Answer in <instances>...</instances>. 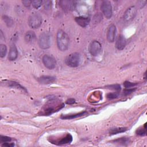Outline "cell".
I'll return each mask as SVG.
<instances>
[{
  "mask_svg": "<svg viewBox=\"0 0 147 147\" xmlns=\"http://www.w3.org/2000/svg\"><path fill=\"white\" fill-rule=\"evenodd\" d=\"M38 45L41 49H48L51 45V37L48 32L42 33L38 38Z\"/></svg>",
  "mask_w": 147,
  "mask_h": 147,
  "instance_id": "4",
  "label": "cell"
},
{
  "mask_svg": "<svg viewBox=\"0 0 147 147\" xmlns=\"http://www.w3.org/2000/svg\"><path fill=\"white\" fill-rule=\"evenodd\" d=\"M75 21L76 23L80 25L82 27H86L87 26L90 21V19L88 17L80 16V17H76L75 18Z\"/></svg>",
  "mask_w": 147,
  "mask_h": 147,
  "instance_id": "12",
  "label": "cell"
},
{
  "mask_svg": "<svg viewBox=\"0 0 147 147\" xmlns=\"http://www.w3.org/2000/svg\"><path fill=\"white\" fill-rule=\"evenodd\" d=\"M51 2L49 3V4H47V1H45V4H44V6H45V8L47 9H48L50 8L51 7V5H50Z\"/></svg>",
  "mask_w": 147,
  "mask_h": 147,
  "instance_id": "33",
  "label": "cell"
},
{
  "mask_svg": "<svg viewBox=\"0 0 147 147\" xmlns=\"http://www.w3.org/2000/svg\"><path fill=\"white\" fill-rule=\"evenodd\" d=\"M137 84V83L130 82H128V81H126V82H125L124 83H123V85H124L125 87L126 88H131V87H134V86H136Z\"/></svg>",
  "mask_w": 147,
  "mask_h": 147,
  "instance_id": "26",
  "label": "cell"
},
{
  "mask_svg": "<svg viewBox=\"0 0 147 147\" xmlns=\"http://www.w3.org/2000/svg\"><path fill=\"white\" fill-rule=\"evenodd\" d=\"M57 45L59 50L65 51L69 47V38L68 34L63 30H59L56 36Z\"/></svg>",
  "mask_w": 147,
  "mask_h": 147,
  "instance_id": "1",
  "label": "cell"
},
{
  "mask_svg": "<svg viewBox=\"0 0 147 147\" xmlns=\"http://www.w3.org/2000/svg\"><path fill=\"white\" fill-rule=\"evenodd\" d=\"M22 2L24 4V5L26 7H29L30 5H32V1H30L25 0V1H22Z\"/></svg>",
  "mask_w": 147,
  "mask_h": 147,
  "instance_id": "30",
  "label": "cell"
},
{
  "mask_svg": "<svg viewBox=\"0 0 147 147\" xmlns=\"http://www.w3.org/2000/svg\"><path fill=\"white\" fill-rule=\"evenodd\" d=\"M56 80V78L52 76L43 75L38 78V81L41 84H50L54 82Z\"/></svg>",
  "mask_w": 147,
  "mask_h": 147,
  "instance_id": "13",
  "label": "cell"
},
{
  "mask_svg": "<svg viewBox=\"0 0 147 147\" xmlns=\"http://www.w3.org/2000/svg\"><path fill=\"white\" fill-rule=\"evenodd\" d=\"M107 88L113 89L115 90H121V86L119 84H112L110 86H107L106 87Z\"/></svg>",
  "mask_w": 147,
  "mask_h": 147,
  "instance_id": "28",
  "label": "cell"
},
{
  "mask_svg": "<svg viewBox=\"0 0 147 147\" xmlns=\"http://www.w3.org/2000/svg\"><path fill=\"white\" fill-rule=\"evenodd\" d=\"M72 141V137L71 134H67L64 137L61 138L60 140H58L57 141H55V144L58 145H63L65 144H68L71 142Z\"/></svg>",
  "mask_w": 147,
  "mask_h": 147,
  "instance_id": "15",
  "label": "cell"
},
{
  "mask_svg": "<svg viewBox=\"0 0 147 147\" xmlns=\"http://www.w3.org/2000/svg\"><path fill=\"white\" fill-rule=\"evenodd\" d=\"M118 96V93L117 92H110L107 95V98L109 99H113L117 98Z\"/></svg>",
  "mask_w": 147,
  "mask_h": 147,
  "instance_id": "27",
  "label": "cell"
},
{
  "mask_svg": "<svg viewBox=\"0 0 147 147\" xmlns=\"http://www.w3.org/2000/svg\"><path fill=\"white\" fill-rule=\"evenodd\" d=\"M75 102V99H73V98H69L68 100H67V101H66V103L68 105L73 104Z\"/></svg>",
  "mask_w": 147,
  "mask_h": 147,
  "instance_id": "31",
  "label": "cell"
},
{
  "mask_svg": "<svg viewBox=\"0 0 147 147\" xmlns=\"http://www.w3.org/2000/svg\"><path fill=\"white\" fill-rule=\"evenodd\" d=\"M137 13V8L135 6L129 7L125 12L123 15V20L126 22H129L132 20L135 17Z\"/></svg>",
  "mask_w": 147,
  "mask_h": 147,
  "instance_id": "7",
  "label": "cell"
},
{
  "mask_svg": "<svg viewBox=\"0 0 147 147\" xmlns=\"http://www.w3.org/2000/svg\"><path fill=\"white\" fill-rule=\"evenodd\" d=\"M59 4L61 8L65 11H71L74 10L75 7V3L73 1L63 0L59 2Z\"/></svg>",
  "mask_w": 147,
  "mask_h": 147,
  "instance_id": "9",
  "label": "cell"
},
{
  "mask_svg": "<svg viewBox=\"0 0 147 147\" xmlns=\"http://www.w3.org/2000/svg\"><path fill=\"white\" fill-rule=\"evenodd\" d=\"M42 62L44 65L48 69H53L56 67V62L55 59L49 55H44L42 57Z\"/></svg>",
  "mask_w": 147,
  "mask_h": 147,
  "instance_id": "8",
  "label": "cell"
},
{
  "mask_svg": "<svg viewBox=\"0 0 147 147\" xmlns=\"http://www.w3.org/2000/svg\"><path fill=\"white\" fill-rule=\"evenodd\" d=\"M100 9L107 18H110L112 16V6L109 1H103L100 6Z\"/></svg>",
  "mask_w": 147,
  "mask_h": 147,
  "instance_id": "6",
  "label": "cell"
},
{
  "mask_svg": "<svg viewBox=\"0 0 147 147\" xmlns=\"http://www.w3.org/2000/svg\"><path fill=\"white\" fill-rule=\"evenodd\" d=\"M81 57L79 53L75 52L68 55L65 59L66 64L71 67H78L80 63Z\"/></svg>",
  "mask_w": 147,
  "mask_h": 147,
  "instance_id": "2",
  "label": "cell"
},
{
  "mask_svg": "<svg viewBox=\"0 0 147 147\" xmlns=\"http://www.w3.org/2000/svg\"><path fill=\"white\" fill-rule=\"evenodd\" d=\"M42 3V1L37 0V1H32V5L36 9H38L41 6V4Z\"/></svg>",
  "mask_w": 147,
  "mask_h": 147,
  "instance_id": "24",
  "label": "cell"
},
{
  "mask_svg": "<svg viewBox=\"0 0 147 147\" xmlns=\"http://www.w3.org/2000/svg\"><path fill=\"white\" fill-rule=\"evenodd\" d=\"M90 54L93 56H97L102 52V45L98 41H92L89 47Z\"/></svg>",
  "mask_w": 147,
  "mask_h": 147,
  "instance_id": "5",
  "label": "cell"
},
{
  "mask_svg": "<svg viewBox=\"0 0 147 147\" xmlns=\"http://www.w3.org/2000/svg\"><path fill=\"white\" fill-rule=\"evenodd\" d=\"M2 146H14V144H13V143H9V142H5V143H3V144H2Z\"/></svg>",
  "mask_w": 147,
  "mask_h": 147,
  "instance_id": "32",
  "label": "cell"
},
{
  "mask_svg": "<svg viewBox=\"0 0 147 147\" xmlns=\"http://www.w3.org/2000/svg\"><path fill=\"white\" fill-rule=\"evenodd\" d=\"M2 18H3V21H5V22L6 23V24L7 25V26L10 27L13 25V23H14L13 20L10 17H9V16H3L2 17Z\"/></svg>",
  "mask_w": 147,
  "mask_h": 147,
  "instance_id": "22",
  "label": "cell"
},
{
  "mask_svg": "<svg viewBox=\"0 0 147 147\" xmlns=\"http://www.w3.org/2000/svg\"><path fill=\"white\" fill-rule=\"evenodd\" d=\"M36 38V34L33 31H28L25 34V40L26 42L31 43L35 41Z\"/></svg>",
  "mask_w": 147,
  "mask_h": 147,
  "instance_id": "16",
  "label": "cell"
},
{
  "mask_svg": "<svg viewBox=\"0 0 147 147\" xmlns=\"http://www.w3.org/2000/svg\"><path fill=\"white\" fill-rule=\"evenodd\" d=\"M136 133L137 134H138V135H139V136H145V135L146 134V123L144 125V127H141L138 128V129L136 130Z\"/></svg>",
  "mask_w": 147,
  "mask_h": 147,
  "instance_id": "21",
  "label": "cell"
},
{
  "mask_svg": "<svg viewBox=\"0 0 147 147\" xmlns=\"http://www.w3.org/2000/svg\"><path fill=\"white\" fill-rule=\"evenodd\" d=\"M11 140V138L10 137H9L7 136H0V142L1 143H5V142H10Z\"/></svg>",
  "mask_w": 147,
  "mask_h": 147,
  "instance_id": "25",
  "label": "cell"
},
{
  "mask_svg": "<svg viewBox=\"0 0 147 147\" xmlns=\"http://www.w3.org/2000/svg\"><path fill=\"white\" fill-rule=\"evenodd\" d=\"M87 113L86 111H83V112H80L79 113L74 114H69V115H64L61 117V119H74L77 117H79L81 116H83L84 115H86Z\"/></svg>",
  "mask_w": 147,
  "mask_h": 147,
  "instance_id": "18",
  "label": "cell"
},
{
  "mask_svg": "<svg viewBox=\"0 0 147 147\" xmlns=\"http://www.w3.org/2000/svg\"><path fill=\"white\" fill-rule=\"evenodd\" d=\"M42 23V17L38 13H32L28 20V24L30 28L33 29H36L40 26Z\"/></svg>",
  "mask_w": 147,
  "mask_h": 147,
  "instance_id": "3",
  "label": "cell"
},
{
  "mask_svg": "<svg viewBox=\"0 0 147 147\" xmlns=\"http://www.w3.org/2000/svg\"><path fill=\"white\" fill-rule=\"evenodd\" d=\"M126 44V40L125 37L122 34L118 35L115 41V47L118 50H122L125 47Z\"/></svg>",
  "mask_w": 147,
  "mask_h": 147,
  "instance_id": "11",
  "label": "cell"
},
{
  "mask_svg": "<svg viewBox=\"0 0 147 147\" xmlns=\"http://www.w3.org/2000/svg\"><path fill=\"white\" fill-rule=\"evenodd\" d=\"M113 142L125 145L126 144H128L130 142V139L126 137H121L114 140Z\"/></svg>",
  "mask_w": 147,
  "mask_h": 147,
  "instance_id": "20",
  "label": "cell"
},
{
  "mask_svg": "<svg viewBox=\"0 0 147 147\" xmlns=\"http://www.w3.org/2000/svg\"><path fill=\"white\" fill-rule=\"evenodd\" d=\"M3 83L5 84L6 85H7L9 87H12V88H17V89H20V90H22L25 91V92H26V89L24 87L21 86L17 82H13V81H4Z\"/></svg>",
  "mask_w": 147,
  "mask_h": 147,
  "instance_id": "17",
  "label": "cell"
},
{
  "mask_svg": "<svg viewBox=\"0 0 147 147\" xmlns=\"http://www.w3.org/2000/svg\"><path fill=\"white\" fill-rule=\"evenodd\" d=\"M17 56H18L17 49L16 45L14 44H13L10 48V51L8 55V59L10 61H13L17 59Z\"/></svg>",
  "mask_w": 147,
  "mask_h": 147,
  "instance_id": "14",
  "label": "cell"
},
{
  "mask_svg": "<svg viewBox=\"0 0 147 147\" xmlns=\"http://www.w3.org/2000/svg\"><path fill=\"white\" fill-rule=\"evenodd\" d=\"M136 90V88H127V89H126L125 90L123 91V94L125 95H127L131 93H132L133 92H134V91Z\"/></svg>",
  "mask_w": 147,
  "mask_h": 147,
  "instance_id": "29",
  "label": "cell"
},
{
  "mask_svg": "<svg viewBox=\"0 0 147 147\" xmlns=\"http://www.w3.org/2000/svg\"><path fill=\"white\" fill-rule=\"evenodd\" d=\"M116 27L114 25H111L109 26L107 33V39L110 42H113L115 37Z\"/></svg>",
  "mask_w": 147,
  "mask_h": 147,
  "instance_id": "10",
  "label": "cell"
},
{
  "mask_svg": "<svg viewBox=\"0 0 147 147\" xmlns=\"http://www.w3.org/2000/svg\"><path fill=\"white\" fill-rule=\"evenodd\" d=\"M127 130V127H115L110 130V134H116L118 133L125 132Z\"/></svg>",
  "mask_w": 147,
  "mask_h": 147,
  "instance_id": "19",
  "label": "cell"
},
{
  "mask_svg": "<svg viewBox=\"0 0 147 147\" xmlns=\"http://www.w3.org/2000/svg\"><path fill=\"white\" fill-rule=\"evenodd\" d=\"M7 48L5 44L0 45V56L1 57H3L6 53Z\"/></svg>",
  "mask_w": 147,
  "mask_h": 147,
  "instance_id": "23",
  "label": "cell"
}]
</instances>
